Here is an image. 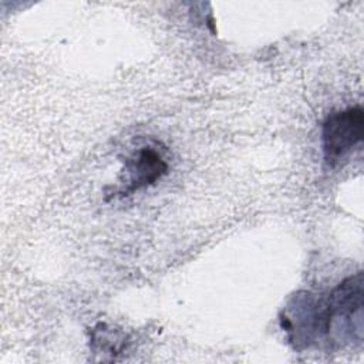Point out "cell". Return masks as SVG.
<instances>
[{
    "label": "cell",
    "mask_w": 364,
    "mask_h": 364,
    "mask_svg": "<svg viewBox=\"0 0 364 364\" xmlns=\"http://www.w3.org/2000/svg\"><path fill=\"white\" fill-rule=\"evenodd\" d=\"M363 340V273L344 279L326 296V343L343 347Z\"/></svg>",
    "instance_id": "1"
},
{
    "label": "cell",
    "mask_w": 364,
    "mask_h": 364,
    "mask_svg": "<svg viewBox=\"0 0 364 364\" xmlns=\"http://www.w3.org/2000/svg\"><path fill=\"white\" fill-rule=\"evenodd\" d=\"M364 135V111L360 105L331 112L321 125V145L324 161L334 166Z\"/></svg>",
    "instance_id": "2"
},
{
    "label": "cell",
    "mask_w": 364,
    "mask_h": 364,
    "mask_svg": "<svg viewBox=\"0 0 364 364\" xmlns=\"http://www.w3.org/2000/svg\"><path fill=\"white\" fill-rule=\"evenodd\" d=\"M168 162L152 146H142L125 159L124 188L121 195H131L135 191L154 185L168 173Z\"/></svg>",
    "instance_id": "3"
},
{
    "label": "cell",
    "mask_w": 364,
    "mask_h": 364,
    "mask_svg": "<svg viewBox=\"0 0 364 364\" xmlns=\"http://www.w3.org/2000/svg\"><path fill=\"white\" fill-rule=\"evenodd\" d=\"M125 347V336L119 331L108 328L105 324H98L91 331V348L94 353L118 354Z\"/></svg>",
    "instance_id": "4"
}]
</instances>
